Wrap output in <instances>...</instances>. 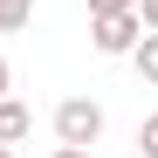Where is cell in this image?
Instances as JSON below:
<instances>
[{
    "label": "cell",
    "instance_id": "1",
    "mask_svg": "<svg viewBox=\"0 0 158 158\" xmlns=\"http://www.w3.org/2000/svg\"><path fill=\"white\" fill-rule=\"evenodd\" d=\"M55 138H62V144H96V138H103V103L62 96V103H55Z\"/></svg>",
    "mask_w": 158,
    "mask_h": 158
},
{
    "label": "cell",
    "instance_id": "2",
    "mask_svg": "<svg viewBox=\"0 0 158 158\" xmlns=\"http://www.w3.org/2000/svg\"><path fill=\"white\" fill-rule=\"evenodd\" d=\"M138 35H144L138 7H117V14H89V41L103 48V55H131V48H138Z\"/></svg>",
    "mask_w": 158,
    "mask_h": 158
},
{
    "label": "cell",
    "instance_id": "3",
    "mask_svg": "<svg viewBox=\"0 0 158 158\" xmlns=\"http://www.w3.org/2000/svg\"><path fill=\"white\" fill-rule=\"evenodd\" d=\"M28 131H35V110L21 96H0V144H21Z\"/></svg>",
    "mask_w": 158,
    "mask_h": 158
},
{
    "label": "cell",
    "instance_id": "4",
    "mask_svg": "<svg viewBox=\"0 0 158 158\" xmlns=\"http://www.w3.org/2000/svg\"><path fill=\"white\" fill-rule=\"evenodd\" d=\"M131 62H138V76L158 89V35H138V48H131Z\"/></svg>",
    "mask_w": 158,
    "mask_h": 158
},
{
    "label": "cell",
    "instance_id": "5",
    "mask_svg": "<svg viewBox=\"0 0 158 158\" xmlns=\"http://www.w3.org/2000/svg\"><path fill=\"white\" fill-rule=\"evenodd\" d=\"M28 14H35V0H0V35L28 28Z\"/></svg>",
    "mask_w": 158,
    "mask_h": 158
},
{
    "label": "cell",
    "instance_id": "6",
    "mask_svg": "<svg viewBox=\"0 0 158 158\" xmlns=\"http://www.w3.org/2000/svg\"><path fill=\"white\" fill-rule=\"evenodd\" d=\"M138 158H158V117L138 124Z\"/></svg>",
    "mask_w": 158,
    "mask_h": 158
},
{
    "label": "cell",
    "instance_id": "7",
    "mask_svg": "<svg viewBox=\"0 0 158 158\" xmlns=\"http://www.w3.org/2000/svg\"><path fill=\"white\" fill-rule=\"evenodd\" d=\"M138 21H144V35H158V0H138Z\"/></svg>",
    "mask_w": 158,
    "mask_h": 158
},
{
    "label": "cell",
    "instance_id": "8",
    "mask_svg": "<svg viewBox=\"0 0 158 158\" xmlns=\"http://www.w3.org/2000/svg\"><path fill=\"white\" fill-rule=\"evenodd\" d=\"M117 7H138V0H89V14H117Z\"/></svg>",
    "mask_w": 158,
    "mask_h": 158
},
{
    "label": "cell",
    "instance_id": "9",
    "mask_svg": "<svg viewBox=\"0 0 158 158\" xmlns=\"http://www.w3.org/2000/svg\"><path fill=\"white\" fill-rule=\"evenodd\" d=\"M48 158H89V144H55Z\"/></svg>",
    "mask_w": 158,
    "mask_h": 158
},
{
    "label": "cell",
    "instance_id": "10",
    "mask_svg": "<svg viewBox=\"0 0 158 158\" xmlns=\"http://www.w3.org/2000/svg\"><path fill=\"white\" fill-rule=\"evenodd\" d=\"M14 89V69H7V55H0V96H7Z\"/></svg>",
    "mask_w": 158,
    "mask_h": 158
},
{
    "label": "cell",
    "instance_id": "11",
    "mask_svg": "<svg viewBox=\"0 0 158 158\" xmlns=\"http://www.w3.org/2000/svg\"><path fill=\"white\" fill-rule=\"evenodd\" d=\"M0 158H14V151H7V144H0Z\"/></svg>",
    "mask_w": 158,
    "mask_h": 158
},
{
    "label": "cell",
    "instance_id": "12",
    "mask_svg": "<svg viewBox=\"0 0 158 158\" xmlns=\"http://www.w3.org/2000/svg\"><path fill=\"white\" fill-rule=\"evenodd\" d=\"M131 158H138V151H131Z\"/></svg>",
    "mask_w": 158,
    "mask_h": 158
}]
</instances>
